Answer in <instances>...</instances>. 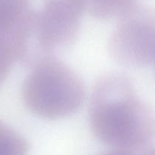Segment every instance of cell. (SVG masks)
Listing matches in <instances>:
<instances>
[{"instance_id":"1","label":"cell","mask_w":155,"mask_h":155,"mask_svg":"<svg viewBox=\"0 0 155 155\" xmlns=\"http://www.w3.org/2000/svg\"><path fill=\"white\" fill-rule=\"evenodd\" d=\"M91 130L96 139L114 148L148 145L154 132L152 110L131 82L108 74L95 85L89 110Z\"/></svg>"},{"instance_id":"2","label":"cell","mask_w":155,"mask_h":155,"mask_svg":"<svg viewBox=\"0 0 155 155\" xmlns=\"http://www.w3.org/2000/svg\"><path fill=\"white\" fill-rule=\"evenodd\" d=\"M23 98L35 114L59 119L81 107L85 89L77 74L53 58L33 68L24 83Z\"/></svg>"},{"instance_id":"3","label":"cell","mask_w":155,"mask_h":155,"mask_svg":"<svg viewBox=\"0 0 155 155\" xmlns=\"http://www.w3.org/2000/svg\"><path fill=\"white\" fill-rule=\"evenodd\" d=\"M117 20L108 40V51L112 58L130 67L151 64L155 53L154 12L136 2Z\"/></svg>"},{"instance_id":"4","label":"cell","mask_w":155,"mask_h":155,"mask_svg":"<svg viewBox=\"0 0 155 155\" xmlns=\"http://www.w3.org/2000/svg\"><path fill=\"white\" fill-rule=\"evenodd\" d=\"M15 60L34 68L53 58L56 48L44 30L39 12L29 10L10 34Z\"/></svg>"},{"instance_id":"5","label":"cell","mask_w":155,"mask_h":155,"mask_svg":"<svg viewBox=\"0 0 155 155\" xmlns=\"http://www.w3.org/2000/svg\"><path fill=\"white\" fill-rule=\"evenodd\" d=\"M83 12L82 0H45L39 17L54 48L69 46L75 42Z\"/></svg>"},{"instance_id":"6","label":"cell","mask_w":155,"mask_h":155,"mask_svg":"<svg viewBox=\"0 0 155 155\" xmlns=\"http://www.w3.org/2000/svg\"><path fill=\"white\" fill-rule=\"evenodd\" d=\"M84 12L103 20L117 19L137 2L136 0H82Z\"/></svg>"},{"instance_id":"7","label":"cell","mask_w":155,"mask_h":155,"mask_svg":"<svg viewBox=\"0 0 155 155\" xmlns=\"http://www.w3.org/2000/svg\"><path fill=\"white\" fill-rule=\"evenodd\" d=\"M29 10V0H0V34L10 35Z\"/></svg>"},{"instance_id":"8","label":"cell","mask_w":155,"mask_h":155,"mask_svg":"<svg viewBox=\"0 0 155 155\" xmlns=\"http://www.w3.org/2000/svg\"><path fill=\"white\" fill-rule=\"evenodd\" d=\"M28 143L11 127L0 122V155H27Z\"/></svg>"},{"instance_id":"9","label":"cell","mask_w":155,"mask_h":155,"mask_svg":"<svg viewBox=\"0 0 155 155\" xmlns=\"http://www.w3.org/2000/svg\"><path fill=\"white\" fill-rule=\"evenodd\" d=\"M15 61L9 36L0 34V85L8 75Z\"/></svg>"},{"instance_id":"10","label":"cell","mask_w":155,"mask_h":155,"mask_svg":"<svg viewBox=\"0 0 155 155\" xmlns=\"http://www.w3.org/2000/svg\"><path fill=\"white\" fill-rule=\"evenodd\" d=\"M98 155H155L154 149L150 144L133 148H114Z\"/></svg>"}]
</instances>
